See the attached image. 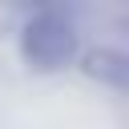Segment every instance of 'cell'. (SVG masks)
<instances>
[{"instance_id": "cell-1", "label": "cell", "mask_w": 129, "mask_h": 129, "mask_svg": "<svg viewBox=\"0 0 129 129\" xmlns=\"http://www.w3.org/2000/svg\"><path fill=\"white\" fill-rule=\"evenodd\" d=\"M16 48H20V60L32 73H60L81 52L77 20L69 12H60V8H36V12L24 16Z\"/></svg>"}, {"instance_id": "cell-2", "label": "cell", "mask_w": 129, "mask_h": 129, "mask_svg": "<svg viewBox=\"0 0 129 129\" xmlns=\"http://www.w3.org/2000/svg\"><path fill=\"white\" fill-rule=\"evenodd\" d=\"M85 73L97 81V85H109V89H125L129 85V56L121 48H109V44H97L93 52H85Z\"/></svg>"}]
</instances>
